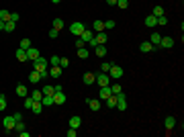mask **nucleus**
<instances>
[{"label":"nucleus","instance_id":"obj_1","mask_svg":"<svg viewBox=\"0 0 184 137\" xmlns=\"http://www.w3.org/2000/svg\"><path fill=\"white\" fill-rule=\"evenodd\" d=\"M33 70H37V72H43V70H49V62L45 57H41L39 55L37 59H33Z\"/></svg>","mask_w":184,"mask_h":137},{"label":"nucleus","instance_id":"obj_2","mask_svg":"<svg viewBox=\"0 0 184 137\" xmlns=\"http://www.w3.org/2000/svg\"><path fill=\"white\" fill-rule=\"evenodd\" d=\"M107 39H108V35L104 33V31L94 33V39L90 41V45H92V47H96V45H104V43H107Z\"/></svg>","mask_w":184,"mask_h":137},{"label":"nucleus","instance_id":"obj_3","mask_svg":"<svg viewBox=\"0 0 184 137\" xmlns=\"http://www.w3.org/2000/svg\"><path fill=\"white\" fill-rule=\"evenodd\" d=\"M94 82H98V86H111V76H108L107 72H98L96 74V80H94Z\"/></svg>","mask_w":184,"mask_h":137},{"label":"nucleus","instance_id":"obj_4","mask_svg":"<svg viewBox=\"0 0 184 137\" xmlns=\"http://www.w3.org/2000/svg\"><path fill=\"white\" fill-rule=\"evenodd\" d=\"M15 117H12V115H8V117H4L2 119V127H4V131L6 133H10V131H15Z\"/></svg>","mask_w":184,"mask_h":137},{"label":"nucleus","instance_id":"obj_5","mask_svg":"<svg viewBox=\"0 0 184 137\" xmlns=\"http://www.w3.org/2000/svg\"><path fill=\"white\" fill-rule=\"evenodd\" d=\"M84 29H86V27H84V25L80 23V21H74V23L70 25V33H72V35H76V37H80Z\"/></svg>","mask_w":184,"mask_h":137},{"label":"nucleus","instance_id":"obj_6","mask_svg":"<svg viewBox=\"0 0 184 137\" xmlns=\"http://www.w3.org/2000/svg\"><path fill=\"white\" fill-rule=\"evenodd\" d=\"M108 76H111V80H119V78L123 76V68H121V66H115V64H113L111 70H108Z\"/></svg>","mask_w":184,"mask_h":137},{"label":"nucleus","instance_id":"obj_7","mask_svg":"<svg viewBox=\"0 0 184 137\" xmlns=\"http://www.w3.org/2000/svg\"><path fill=\"white\" fill-rule=\"evenodd\" d=\"M115 96H117V108H119V111H127V96L123 92L115 94Z\"/></svg>","mask_w":184,"mask_h":137},{"label":"nucleus","instance_id":"obj_8","mask_svg":"<svg viewBox=\"0 0 184 137\" xmlns=\"http://www.w3.org/2000/svg\"><path fill=\"white\" fill-rule=\"evenodd\" d=\"M174 47V39L172 37H162L160 39V49H172Z\"/></svg>","mask_w":184,"mask_h":137},{"label":"nucleus","instance_id":"obj_9","mask_svg":"<svg viewBox=\"0 0 184 137\" xmlns=\"http://www.w3.org/2000/svg\"><path fill=\"white\" fill-rule=\"evenodd\" d=\"M80 37H82V41H84V43H90V41L94 39V31H90V29H84Z\"/></svg>","mask_w":184,"mask_h":137},{"label":"nucleus","instance_id":"obj_10","mask_svg":"<svg viewBox=\"0 0 184 137\" xmlns=\"http://www.w3.org/2000/svg\"><path fill=\"white\" fill-rule=\"evenodd\" d=\"M94 80H96V74L86 72V74H84V78H82V82L86 84V86H90V84H94Z\"/></svg>","mask_w":184,"mask_h":137},{"label":"nucleus","instance_id":"obj_11","mask_svg":"<svg viewBox=\"0 0 184 137\" xmlns=\"http://www.w3.org/2000/svg\"><path fill=\"white\" fill-rule=\"evenodd\" d=\"M88 107L92 108V111H100V98H88Z\"/></svg>","mask_w":184,"mask_h":137},{"label":"nucleus","instance_id":"obj_12","mask_svg":"<svg viewBox=\"0 0 184 137\" xmlns=\"http://www.w3.org/2000/svg\"><path fill=\"white\" fill-rule=\"evenodd\" d=\"M108 96H113V92H111V86H100V92H98V98H104V100H107Z\"/></svg>","mask_w":184,"mask_h":137},{"label":"nucleus","instance_id":"obj_13","mask_svg":"<svg viewBox=\"0 0 184 137\" xmlns=\"http://www.w3.org/2000/svg\"><path fill=\"white\" fill-rule=\"evenodd\" d=\"M154 49H155V47L150 43V41H143V43L139 45V51H141V53H150V51H154Z\"/></svg>","mask_w":184,"mask_h":137},{"label":"nucleus","instance_id":"obj_14","mask_svg":"<svg viewBox=\"0 0 184 137\" xmlns=\"http://www.w3.org/2000/svg\"><path fill=\"white\" fill-rule=\"evenodd\" d=\"M164 127H166V131H172V129L176 127V119H174V117H166Z\"/></svg>","mask_w":184,"mask_h":137},{"label":"nucleus","instance_id":"obj_15","mask_svg":"<svg viewBox=\"0 0 184 137\" xmlns=\"http://www.w3.org/2000/svg\"><path fill=\"white\" fill-rule=\"evenodd\" d=\"M53 100H55V104H63L66 103V94H63V90H58V92L53 94Z\"/></svg>","mask_w":184,"mask_h":137},{"label":"nucleus","instance_id":"obj_16","mask_svg":"<svg viewBox=\"0 0 184 137\" xmlns=\"http://www.w3.org/2000/svg\"><path fill=\"white\" fill-rule=\"evenodd\" d=\"M16 96H21V98L29 96V90H27V86H25V84H19V86H16Z\"/></svg>","mask_w":184,"mask_h":137},{"label":"nucleus","instance_id":"obj_17","mask_svg":"<svg viewBox=\"0 0 184 137\" xmlns=\"http://www.w3.org/2000/svg\"><path fill=\"white\" fill-rule=\"evenodd\" d=\"M27 57H29L31 62H33V59H37V57H39V49H35L33 45H31V47L27 49Z\"/></svg>","mask_w":184,"mask_h":137},{"label":"nucleus","instance_id":"obj_18","mask_svg":"<svg viewBox=\"0 0 184 137\" xmlns=\"http://www.w3.org/2000/svg\"><path fill=\"white\" fill-rule=\"evenodd\" d=\"M107 45H96V47H94V53L98 55V57H104V55H107Z\"/></svg>","mask_w":184,"mask_h":137},{"label":"nucleus","instance_id":"obj_19","mask_svg":"<svg viewBox=\"0 0 184 137\" xmlns=\"http://www.w3.org/2000/svg\"><path fill=\"white\" fill-rule=\"evenodd\" d=\"M155 25H158V16H154V15L145 16V27L147 29H151V27H155Z\"/></svg>","mask_w":184,"mask_h":137},{"label":"nucleus","instance_id":"obj_20","mask_svg":"<svg viewBox=\"0 0 184 137\" xmlns=\"http://www.w3.org/2000/svg\"><path fill=\"white\" fill-rule=\"evenodd\" d=\"M49 76H51V78H59V76H62V68H59V66H51V68H49Z\"/></svg>","mask_w":184,"mask_h":137},{"label":"nucleus","instance_id":"obj_21","mask_svg":"<svg viewBox=\"0 0 184 137\" xmlns=\"http://www.w3.org/2000/svg\"><path fill=\"white\" fill-rule=\"evenodd\" d=\"M82 125V117H78V115H74L72 119H70V127H74V129H78Z\"/></svg>","mask_w":184,"mask_h":137},{"label":"nucleus","instance_id":"obj_22","mask_svg":"<svg viewBox=\"0 0 184 137\" xmlns=\"http://www.w3.org/2000/svg\"><path fill=\"white\" fill-rule=\"evenodd\" d=\"M92 31H94V33H100V31H104V21H94V25H92Z\"/></svg>","mask_w":184,"mask_h":137},{"label":"nucleus","instance_id":"obj_23","mask_svg":"<svg viewBox=\"0 0 184 137\" xmlns=\"http://www.w3.org/2000/svg\"><path fill=\"white\" fill-rule=\"evenodd\" d=\"M160 39H162V35H160V33H151V39H150V43L154 45V47H160Z\"/></svg>","mask_w":184,"mask_h":137},{"label":"nucleus","instance_id":"obj_24","mask_svg":"<svg viewBox=\"0 0 184 137\" xmlns=\"http://www.w3.org/2000/svg\"><path fill=\"white\" fill-rule=\"evenodd\" d=\"M16 59H19V62H27V59H29V57H27V49H16Z\"/></svg>","mask_w":184,"mask_h":137},{"label":"nucleus","instance_id":"obj_25","mask_svg":"<svg viewBox=\"0 0 184 137\" xmlns=\"http://www.w3.org/2000/svg\"><path fill=\"white\" fill-rule=\"evenodd\" d=\"M31 111H33L35 115H41V113H43V104L39 103V100H35V103H33V107H31Z\"/></svg>","mask_w":184,"mask_h":137},{"label":"nucleus","instance_id":"obj_26","mask_svg":"<svg viewBox=\"0 0 184 137\" xmlns=\"http://www.w3.org/2000/svg\"><path fill=\"white\" fill-rule=\"evenodd\" d=\"M41 92H43V96H53V94H55V88L47 84V86H43V88H41Z\"/></svg>","mask_w":184,"mask_h":137},{"label":"nucleus","instance_id":"obj_27","mask_svg":"<svg viewBox=\"0 0 184 137\" xmlns=\"http://www.w3.org/2000/svg\"><path fill=\"white\" fill-rule=\"evenodd\" d=\"M41 104H43V107H53L55 100H53V96H43L41 98Z\"/></svg>","mask_w":184,"mask_h":137},{"label":"nucleus","instance_id":"obj_28","mask_svg":"<svg viewBox=\"0 0 184 137\" xmlns=\"http://www.w3.org/2000/svg\"><path fill=\"white\" fill-rule=\"evenodd\" d=\"M29 82H41V76H39V72H37V70H33V72H31L29 74Z\"/></svg>","mask_w":184,"mask_h":137},{"label":"nucleus","instance_id":"obj_29","mask_svg":"<svg viewBox=\"0 0 184 137\" xmlns=\"http://www.w3.org/2000/svg\"><path fill=\"white\" fill-rule=\"evenodd\" d=\"M63 27H66V23H63V19H53V29H55V31H62Z\"/></svg>","mask_w":184,"mask_h":137},{"label":"nucleus","instance_id":"obj_30","mask_svg":"<svg viewBox=\"0 0 184 137\" xmlns=\"http://www.w3.org/2000/svg\"><path fill=\"white\" fill-rule=\"evenodd\" d=\"M107 107L108 108H117V96H115V94L107 98Z\"/></svg>","mask_w":184,"mask_h":137},{"label":"nucleus","instance_id":"obj_31","mask_svg":"<svg viewBox=\"0 0 184 137\" xmlns=\"http://www.w3.org/2000/svg\"><path fill=\"white\" fill-rule=\"evenodd\" d=\"M76 53H78V57H80V59H86L88 55H90V53H88V49H86V47H80V49L76 51Z\"/></svg>","mask_w":184,"mask_h":137},{"label":"nucleus","instance_id":"obj_32","mask_svg":"<svg viewBox=\"0 0 184 137\" xmlns=\"http://www.w3.org/2000/svg\"><path fill=\"white\" fill-rule=\"evenodd\" d=\"M15 27H16V23H12V21H6V23H4V31H8V33H12Z\"/></svg>","mask_w":184,"mask_h":137},{"label":"nucleus","instance_id":"obj_33","mask_svg":"<svg viewBox=\"0 0 184 137\" xmlns=\"http://www.w3.org/2000/svg\"><path fill=\"white\" fill-rule=\"evenodd\" d=\"M0 21H2V23L10 21V12H8V10H0Z\"/></svg>","mask_w":184,"mask_h":137},{"label":"nucleus","instance_id":"obj_34","mask_svg":"<svg viewBox=\"0 0 184 137\" xmlns=\"http://www.w3.org/2000/svg\"><path fill=\"white\" fill-rule=\"evenodd\" d=\"M33 103H35V100H33V96H25V108H29V111H31Z\"/></svg>","mask_w":184,"mask_h":137},{"label":"nucleus","instance_id":"obj_35","mask_svg":"<svg viewBox=\"0 0 184 137\" xmlns=\"http://www.w3.org/2000/svg\"><path fill=\"white\" fill-rule=\"evenodd\" d=\"M111 29H115V21L108 19V21H104V31H111Z\"/></svg>","mask_w":184,"mask_h":137},{"label":"nucleus","instance_id":"obj_36","mask_svg":"<svg viewBox=\"0 0 184 137\" xmlns=\"http://www.w3.org/2000/svg\"><path fill=\"white\" fill-rule=\"evenodd\" d=\"M31 96H33V100H39V103H41V98H43V92H41V90H33V94H31Z\"/></svg>","mask_w":184,"mask_h":137},{"label":"nucleus","instance_id":"obj_37","mask_svg":"<svg viewBox=\"0 0 184 137\" xmlns=\"http://www.w3.org/2000/svg\"><path fill=\"white\" fill-rule=\"evenodd\" d=\"M111 62H102V64H100V72H107L108 74V70H111Z\"/></svg>","mask_w":184,"mask_h":137},{"label":"nucleus","instance_id":"obj_38","mask_svg":"<svg viewBox=\"0 0 184 137\" xmlns=\"http://www.w3.org/2000/svg\"><path fill=\"white\" fill-rule=\"evenodd\" d=\"M29 47H31V39H27V37L21 39V49H29Z\"/></svg>","mask_w":184,"mask_h":137},{"label":"nucleus","instance_id":"obj_39","mask_svg":"<svg viewBox=\"0 0 184 137\" xmlns=\"http://www.w3.org/2000/svg\"><path fill=\"white\" fill-rule=\"evenodd\" d=\"M15 131H16V133L25 131V123H23V121H16V123H15Z\"/></svg>","mask_w":184,"mask_h":137},{"label":"nucleus","instance_id":"obj_40","mask_svg":"<svg viewBox=\"0 0 184 137\" xmlns=\"http://www.w3.org/2000/svg\"><path fill=\"white\" fill-rule=\"evenodd\" d=\"M164 15V6H154V16H162Z\"/></svg>","mask_w":184,"mask_h":137},{"label":"nucleus","instance_id":"obj_41","mask_svg":"<svg viewBox=\"0 0 184 137\" xmlns=\"http://www.w3.org/2000/svg\"><path fill=\"white\" fill-rule=\"evenodd\" d=\"M68 66H70V59L68 57H59V68H68Z\"/></svg>","mask_w":184,"mask_h":137},{"label":"nucleus","instance_id":"obj_42","mask_svg":"<svg viewBox=\"0 0 184 137\" xmlns=\"http://www.w3.org/2000/svg\"><path fill=\"white\" fill-rule=\"evenodd\" d=\"M111 92L113 94H119V92H123V88L119 86V84H111Z\"/></svg>","mask_w":184,"mask_h":137},{"label":"nucleus","instance_id":"obj_43","mask_svg":"<svg viewBox=\"0 0 184 137\" xmlns=\"http://www.w3.org/2000/svg\"><path fill=\"white\" fill-rule=\"evenodd\" d=\"M158 25H162V27H164V25H168V16H166V15L158 16Z\"/></svg>","mask_w":184,"mask_h":137},{"label":"nucleus","instance_id":"obj_44","mask_svg":"<svg viewBox=\"0 0 184 137\" xmlns=\"http://www.w3.org/2000/svg\"><path fill=\"white\" fill-rule=\"evenodd\" d=\"M117 6H119V8H127V6H129V0H117Z\"/></svg>","mask_w":184,"mask_h":137},{"label":"nucleus","instance_id":"obj_45","mask_svg":"<svg viewBox=\"0 0 184 137\" xmlns=\"http://www.w3.org/2000/svg\"><path fill=\"white\" fill-rule=\"evenodd\" d=\"M2 111H6V98H4V94L0 96V113H2Z\"/></svg>","mask_w":184,"mask_h":137},{"label":"nucleus","instance_id":"obj_46","mask_svg":"<svg viewBox=\"0 0 184 137\" xmlns=\"http://www.w3.org/2000/svg\"><path fill=\"white\" fill-rule=\"evenodd\" d=\"M49 64H51V66H59V57H58V55H51Z\"/></svg>","mask_w":184,"mask_h":137},{"label":"nucleus","instance_id":"obj_47","mask_svg":"<svg viewBox=\"0 0 184 137\" xmlns=\"http://www.w3.org/2000/svg\"><path fill=\"white\" fill-rule=\"evenodd\" d=\"M76 47L78 49H80V47H86V43L82 41V37H78V39H76Z\"/></svg>","mask_w":184,"mask_h":137},{"label":"nucleus","instance_id":"obj_48","mask_svg":"<svg viewBox=\"0 0 184 137\" xmlns=\"http://www.w3.org/2000/svg\"><path fill=\"white\" fill-rule=\"evenodd\" d=\"M39 76H41V80H47V78H49V70H43V72H39Z\"/></svg>","mask_w":184,"mask_h":137},{"label":"nucleus","instance_id":"obj_49","mask_svg":"<svg viewBox=\"0 0 184 137\" xmlns=\"http://www.w3.org/2000/svg\"><path fill=\"white\" fill-rule=\"evenodd\" d=\"M59 35V31H55L53 27H51V31H49V37H51V39H55V37H58Z\"/></svg>","mask_w":184,"mask_h":137},{"label":"nucleus","instance_id":"obj_50","mask_svg":"<svg viewBox=\"0 0 184 137\" xmlns=\"http://www.w3.org/2000/svg\"><path fill=\"white\" fill-rule=\"evenodd\" d=\"M76 133H78V129H74V127L68 129V137H76Z\"/></svg>","mask_w":184,"mask_h":137},{"label":"nucleus","instance_id":"obj_51","mask_svg":"<svg viewBox=\"0 0 184 137\" xmlns=\"http://www.w3.org/2000/svg\"><path fill=\"white\" fill-rule=\"evenodd\" d=\"M10 21H12V23H19V15H16V12H10Z\"/></svg>","mask_w":184,"mask_h":137},{"label":"nucleus","instance_id":"obj_52","mask_svg":"<svg viewBox=\"0 0 184 137\" xmlns=\"http://www.w3.org/2000/svg\"><path fill=\"white\" fill-rule=\"evenodd\" d=\"M12 117H15V121H23V115H21V113H15Z\"/></svg>","mask_w":184,"mask_h":137},{"label":"nucleus","instance_id":"obj_53","mask_svg":"<svg viewBox=\"0 0 184 137\" xmlns=\"http://www.w3.org/2000/svg\"><path fill=\"white\" fill-rule=\"evenodd\" d=\"M107 4H111V6H115V4H117V0H107Z\"/></svg>","mask_w":184,"mask_h":137},{"label":"nucleus","instance_id":"obj_54","mask_svg":"<svg viewBox=\"0 0 184 137\" xmlns=\"http://www.w3.org/2000/svg\"><path fill=\"white\" fill-rule=\"evenodd\" d=\"M0 31H4V23L2 21H0Z\"/></svg>","mask_w":184,"mask_h":137},{"label":"nucleus","instance_id":"obj_55","mask_svg":"<svg viewBox=\"0 0 184 137\" xmlns=\"http://www.w3.org/2000/svg\"><path fill=\"white\" fill-rule=\"evenodd\" d=\"M51 2H53V4H58V2H62V0H51Z\"/></svg>","mask_w":184,"mask_h":137},{"label":"nucleus","instance_id":"obj_56","mask_svg":"<svg viewBox=\"0 0 184 137\" xmlns=\"http://www.w3.org/2000/svg\"><path fill=\"white\" fill-rule=\"evenodd\" d=\"M0 96H2V92H0Z\"/></svg>","mask_w":184,"mask_h":137}]
</instances>
